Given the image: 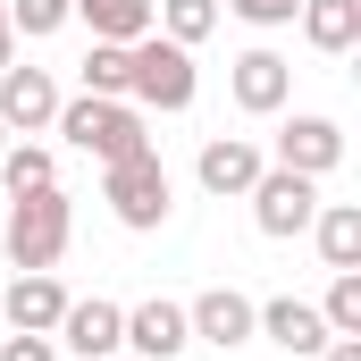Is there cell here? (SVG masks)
Segmentation results:
<instances>
[{
    "label": "cell",
    "instance_id": "obj_17",
    "mask_svg": "<svg viewBox=\"0 0 361 361\" xmlns=\"http://www.w3.org/2000/svg\"><path fill=\"white\" fill-rule=\"evenodd\" d=\"M76 17L92 25V42H143L152 34V0H76Z\"/></svg>",
    "mask_w": 361,
    "mask_h": 361
},
{
    "label": "cell",
    "instance_id": "obj_11",
    "mask_svg": "<svg viewBox=\"0 0 361 361\" xmlns=\"http://www.w3.org/2000/svg\"><path fill=\"white\" fill-rule=\"evenodd\" d=\"M59 311H68V286H59L51 269H17L8 294H0V328H25V336H51Z\"/></svg>",
    "mask_w": 361,
    "mask_h": 361
},
{
    "label": "cell",
    "instance_id": "obj_24",
    "mask_svg": "<svg viewBox=\"0 0 361 361\" xmlns=\"http://www.w3.org/2000/svg\"><path fill=\"white\" fill-rule=\"evenodd\" d=\"M0 361H59L51 336H25V328H0Z\"/></svg>",
    "mask_w": 361,
    "mask_h": 361
},
{
    "label": "cell",
    "instance_id": "obj_8",
    "mask_svg": "<svg viewBox=\"0 0 361 361\" xmlns=\"http://www.w3.org/2000/svg\"><path fill=\"white\" fill-rule=\"evenodd\" d=\"M185 345H193V328H185V302H135L126 311V336H118V353H135V361H177Z\"/></svg>",
    "mask_w": 361,
    "mask_h": 361
},
{
    "label": "cell",
    "instance_id": "obj_2",
    "mask_svg": "<svg viewBox=\"0 0 361 361\" xmlns=\"http://www.w3.org/2000/svg\"><path fill=\"white\" fill-rule=\"evenodd\" d=\"M68 235H76V202H68L59 185H42V193H17V202H8L0 252H8V269H59Z\"/></svg>",
    "mask_w": 361,
    "mask_h": 361
},
{
    "label": "cell",
    "instance_id": "obj_27",
    "mask_svg": "<svg viewBox=\"0 0 361 361\" xmlns=\"http://www.w3.org/2000/svg\"><path fill=\"white\" fill-rule=\"evenodd\" d=\"M0 152H8V126H0Z\"/></svg>",
    "mask_w": 361,
    "mask_h": 361
},
{
    "label": "cell",
    "instance_id": "obj_12",
    "mask_svg": "<svg viewBox=\"0 0 361 361\" xmlns=\"http://www.w3.org/2000/svg\"><path fill=\"white\" fill-rule=\"evenodd\" d=\"M261 169H269V152H261L252 135H210V143H202V160H193L202 193H219V202H227V193H252Z\"/></svg>",
    "mask_w": 361,
    "mask_h": 361
},
{
    "label": "cell",
    "instance_id": "obj_16",
    "mask_svg": "<svg viewBox=\"0 0 361 361\" xmlns=\"http://www.w3.org/2000/svg\"><path fill=\"white\" fill-rule=\"evenodd\" d=\"M311 235H319V261L328 269H361V210L353 202H319Z\"/></svg>",
    "mask_w": 361,
    "mask_h": 361
},
{
    "label": "cell",
    "instance_id": "obj_10",
    "mask_svg": "<svg viewBox=\"0 0 361 361\" xmlns=\"http://www.w3.org/2000/svg\"><path fill=\"white\" fill-rule=\"evenodd\" d=\"M227 92H235V109H244V118H277V109L294 101V68H286L269 42H261V51H244V59H235Z\"/></svg>",
    "mask_w": 361,
    "mask_h": 361
},
{
    "label": "cell",
    "instance_id": "obj_9",
    "mask_svg": "<svg viewBox=\"0 0 361 361\" xmlns=\"http://www.w3.org/2000/svg\"><path fill=\"white\" fill-rule=\"evenodd\" d=\"M252 294H235V286H210V294H193L185 302V328H193V345H219V353H235L244 336H252Z\"/></svg>",
    "mask_w": 361,
    "mask_h": 361
},
{
    "label": "cell",
    "instance_id": "obj_26",
    "mask_svg": "<svg viewBox=\"0 0 361 361\" xmlns=\"http://www.w3.org/2000/svg\"><path fill=\"white\" fill-rule=\"evenodd\" d=\"M0 68H17V34H8V0H0Z\"/></svg>",
    "mask_w": 361,
    "mask_h": 361
},
{
    "label": "cell",
    "instance_id": "obj_13",
    "mask_svg": "<svg viewBox=\"0 0 361 361\" xmlns=\"http://www.w3.org/2000/svg\"><path fill=\"white\" fill-rule=\"evenodd\" d=\"M118 336H126V311L118 302H68L59 311V328H51V345H68V353H85V361H109L118 353Z\"/></svg>",
    "mask_w": 361,
    "mask_h": 361
},
{
    "label": "cell",
    "instance_id": "obj_1",
    "mask_svg": "<svg viewBox=\"0 0 361 361\" xmlns=\"http://www.w3.org/2000/svg\"><path fill=\"white\" fill-rule=\"evenodd\" d=\"M76 152H92L101 169L109 160H143L152 152V118L135 109V101H101V92H76V101H59V118H51Z\"/></svg>",
    "mask_w": 361,
    "mask_h": 361
},
{
    "label": "cell",
    "instance_id": "obj_7",
    "mask_svg": "<svg viewBox=\"0 0 361 361\" xmlns=\"http://www.w3.org/2000/svg\"><path fill=\"white\" fill-rule=\"evenodd\" d=\"M59 118V76L51 68H0V126L8 135H42Z\"/></svg>",
    "mask_w": 361,
    "mask_h": 361
},
{
    "label": "cell",
    "instance_id": "obj_25",
    "mask_svg": "<svg viewBox=\"0 0 361 361\" xmlns=\"http://www.w3.org/2000/svg\"><path fill=\"white\" fill-rule=\"evenodd\" d=\"M319 361H361V336H328V345H319Z\"/></svg>",
    "mask_w": 361,
    "mask_h": 361
},
{
    "label": "cell",
    "instance_id": "obj_6",
    "mask_svg": "<svg viewBox=\"0 0 361 361\" xmlns=\"http://www.w3.org/2000/svg\"><path fill=\"white\" fill-rule=\"evenodd\" d=\"M336 160H345V126H336V118L302 109V118H286V126H277V160H269V169H294V177H328Z\"/></svg>",
    "mask_w": 361,
    "mask_h": 361
},
{
    "label": "cell",
    "instance_id": "obj_5",
    "mask_svg": "<svg viewBox=\"0 0 361 361\" xmlns=\"http://www.w3.org/2000/svg\"><path fill=\"white\" fill-rule=\"evenodd\" d=\"M252 219H261V235H311V219H319V177H294V169H261L252 177Z\"/></svg>",
    "mask_w": 361,
    "mask_h": 361
},
{
    "label": "cell",
    "instance_id": "obj_21",
    "mask_svg": "<svg viewBox=\"0 0 361 361\" xmlns=\"http://www.w3.org/2000/svg\"><path fill=\"white\" fill-rule=\"evenodd\" d=\"M319 319H328V336H361V269H336L328 302H319Z\"/></svg>",
    "mask_w": 361,
    "mask_h": 361
},
{
    "label": "cell",
    "instance_id": "obj_18",
    "mask_svg": "<svg viewBox=\"0 0 361 361\" xmlns=\"http://www.w3.org/2000/svg\"><path fill=\"white\" fill-rule=\"evenodd\" d=\"M152 34H169V42H210L219 34V0H152Z\"/></svg>",
    "mask_w": 361,
    "mask_h": 361
},
{
    "label": "cell",
    "instance_id": "obj_4",
    "mask_svg": "<svg viewBox=\"0 0 361 361\" xmlns=\"http://www.w3.org/2000/svg\"><path fill=\"white\" fill-rule=\"evenodd\" d=\"M101 202L118 210V227L152 235V227H169L177 185H169V169H160V152H143V160H109V169H101Z\"/></svg>",
    "mask_w": 361,
    "mask_h": 361
},
{
    "label": "cell",
    "instance_id": "obj_20",
    "mask_svg": "<svg viewBox=\"0 0 361 361\" xmlns=\"http://www.w3.org/2000/svg\"><path fill=\"white\" fill-rule=\"evenodd\" d=\"M126 42H92L85 51V92H101V101H126Z\"/></svg>",
    "mask_w": 361,
    "mask_h": 361
},
{
    "label": "cell",
    "instance_id": "obj_3",
    "mask_svg": "<svg viewBox=\"0 0 361 361\" xmlns=\"http://www.w3.org/2000/svg\"><path fill=\"white\" fill-rule=\"evenodd\" d=\"M126 101L135 109H160V118H177L193 109V51L169 42V34H143V42H126Z\"/></svg>",
    "mask_w": 361,
    "mask_h": 361
},
{
    "label": "cell",
    "instance_id": "obj_23",
    "mask_svg": "<svg viewBox=\"0 0 361 361\" xmlns=\"http://www.w3.org/2000/svg\"><path fill=\"white\" fill-rule=\"evenodd\" d=\"M227 8H235L244 25H261V34H277V25H294V8H302V0H227Z\"/></svg>",
    "mask_w": 361,
    "mask_h": 361
},
{
    "label": "cell",
    "instance_id": "obj_28",
    "mask_svg": "<svg viewBox=\"0 0 361 361\" xmlns=\"http://www.w3.org/2000/svg\"><path fill=\"white\" fill-rule=\"evenodd\" d=\"M109 361H135V353H109Z\"/></svg>",
    "mask_w": 361,
    "mask_h": 361
},
{
    "label": "cell",
    "instance_id": "obj_14",
    "mask_svg": "<svg viewBox=\"0 0 361 361\" xmlns=\"http://www.w3.org/2000/svg\"><path fill=\"white\" fill-rule=\"evenodd\" d=\"M252 336H269V345H286V353H319V345H328V319H319V302L277 294V302L252 311Z\"/></svg>",
    "mask_w": 361,
    "mask_h": 361
},
{
    "label": "cell",
    "instance_id": "obj_22",
    "mask_svg": "<svg viewBox=\"0 0 361 361\" xmlns=\"http://www.w3.org/2000/svg\"><path fill=\"white\" fill-rule=\"evenodd\" d=\"M68 17H76V0H8V34H25V42L59 34Z\"/></svg>",
    "mask_w": 361,
    "mask_h": 361
},
{
    "label": "cell",
    "instance_id": "obj_19",
    "mask_svg": "<svg viewBox=\"0 0 361 361\" xmlns=\"http://www.w3.org/2000/svg\"><path fill=\"white\" fill-rule=\"evenodd\" d=\"M0 185H8V202H17V193H42V185H59V160H51L42 143H8V152H0Z\"/></svg>",
    "mask_w": 361,
    "mask_h": 361
},
{
    "label": "cell",
    "instance_id": "obj_15",
    "mask_svg": "<svg viewBox=\"0 0 361 361\" xmlns=\"http://www.w3.org/2000/svg\"><path fill=\"white\" fill-rule=\"evenodd\" d=\"M294 25H302V42H311V51L345 59V51L361 42V0H302V8H294Z\"/></svg>",
    "mask_w": 361,
    "mask_h": 361
}]
</instances>
